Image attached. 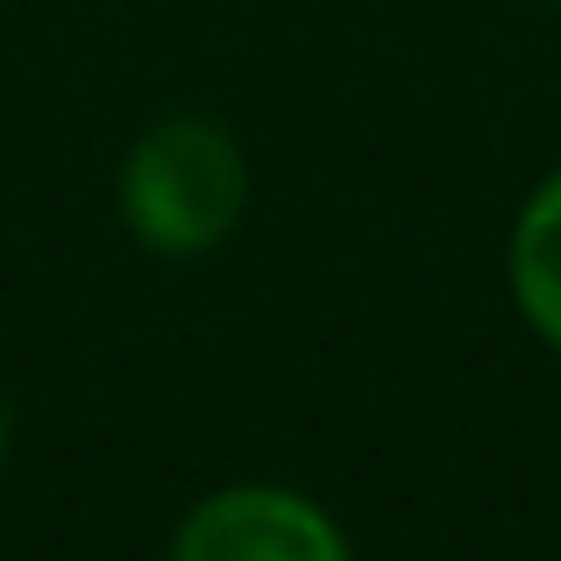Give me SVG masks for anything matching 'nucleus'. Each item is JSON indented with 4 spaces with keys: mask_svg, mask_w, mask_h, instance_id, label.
<instances>
[{
    "mask_svg": "<svg viewBox=\"0 0 561 561\" xmlns=\"http://www.w3.org/2000/svg\"><path fill=\"white\" fill-rule=\"evenodd\" d=\"M242 192H249L242 150L214 122H164L128 157L122 206L142 242L192 256V249H214L242 220Z\"/></svg>",
    "mask_w": 561,
    "mask_h": 561,
    "instance_id": "f257e3e1",
    "label": "nucleus"
},
{
    "mask_svg": "<svg viewBox=\"0 0 561 561\" xmlns=\"http://www.w3.org/2000/svg\"><path fill=\"white\" fill-rule=\"evenodd\" d=\"M171 561H348V548L306 497L242 483V491L206 497L179 526Z\"/></svg>",
    "mask_w": 561,
    "mask_h": 561,
    "instance_id": "f03ea898",
    "label": "nucleus"
},
{
    "mask_svg": "<svg viewBox=\"0 0 561 561\" xmlns=\"http://www.w3.org/2000/svg\"><path fill=\"white\" fill-rule=\"evenodd\" d=\"M512 291H519L526 320L561 348V171L519 214V234H512Z\"/></svg>",
    "mask_w": 561,
    "mask_h": 561,
    "instance_id": "7ed1b4c3",
    "label": "nucleus"
},
{
    "mask_svg": "<svg viewBox=\"0 0 561 561\" xmlns=\"http://www.w3.org/2000/svg\"><path fill=\"white\" fill-rule=\"evenodd\" d=\"M0 440H8V420H0Z\"/></svg>",
    "mask_w": 561,
    "mask_h": 561,
    "instance_id": "20e7f679",
    "label": "nucleus"
}]
</instances>
